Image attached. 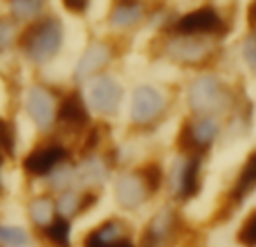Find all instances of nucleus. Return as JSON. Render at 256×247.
Returning a JSON list of instances; mask_svg holds the SVG:
<instances>
[{"mask_svg": "<svg viewBox=\"0 0 256 247\" xmlns=\"http://www.w3.org/2000/svg\"><path fill=\"white\" fill-rule=\"evenodd\" d=\"M27 112H30L32 122L40 128L48 130L56 120V102L54 94L43 86H32L27 92Z\"/></svg>", "mask_w": 256, "mask_h": 247, "instance_id": "obj_10", "label": "nucleus"}, {"mask_svg": "<svg viewBox=\"0 0 256 247\" xmlns=\"http://www.w3.org/2000/svg\"><path fill=\"white\" fill-rule=\"evenodd\" d=\"M68 160V148L56 142H48L27 153L22 160V168L30 178H50L58 166H63Z\"/></svg>", "mask_w": 256, "mask_h": 247, "instance_id": "obj_4", "label": "nucleus"}, {"mask_svg": "<svg viewBox=\"0 0 256 247\" xmlns=\"http://www.w3.org/2000/svg\"><path fill=\"white\" fill-rule=\"evenodd\" d=\"M27 216H30L32 225H34L36 230L43 232L45 227L58 216L56 200H54L52 196H36V198H32L30 204H27Z\"/></svg>", "mask_w": 256, "mask_h": 247, "instance_id": "obj_19", "label": "nucleus"}, {"mask_svg": "<svg viewBox=\"0 0 256 247\" xmlns=\"http://www.w3.org/2000/svg\"><path fill=\"white\" fill-rule=\"evenodd\" d=\"M142 18V9L135 0H117L110 14V22L115 27H130Z\"/></svg>", "mask_w": 256, "mask_h": 247, "instance_id": "obj_21", "label": "nucleus"}, {"mask_svg": "<svg viewBox=\"0 0 256 247\" xmlns=\"http://www.w3.org/2000/svg\"><path fill=\"white\" fill-rule=\"evenodd\" d=\"M166 52H168V56L176 58V61H180V63L198 66L200 61H204L209 48L204 43H200V40L191 38V36H182V38L171 40V43H168Z\"/></svg>", "mask_w": 256, "mask_h": 247, "instance_id": "obj_17", "label": "nucleus"}, {"mask_svg": "<svg viewBox=\"0 0 256 247\" xmlns=\"http://www.w3.org/2000/svg\"><path fill=\"white\" fill-rule=\"evenodd\" d=\"M122 247H137V243H132V240H126V243L122 245Z\"/></svg>", "mask_w": 256, "mask_h": 247, "instance_id": "obj_31", "label": "nucleus"}, {"mask_svg": "<svg viewBox=\"0 0 256 247\" xmlns=\"http://www.w3.org/2000/svg\"><path fill=\"white\" fill-rule=\"evenodd\" d=\"M180 227L182 220L180 214L176 212V207L164 204L144 225L137 247H176L178 236H180Z\"/></svg>", "mask_w": 256, "mask_h": 247, "instance_id": "obj_2", "label": "nucleus"}, {"mask_svg": "<svg viewBox=\"0 0 256 247\" xmlns=\"http://www.w3.org/2000/svg\"><path fill=\"white\" fill-rule=\"evenodd\" d=\"M16 148V126L7 120H0V150L4 155H14Z\"/></svg>", "mask_w": 256, "mask_h": 247, "instance_id": "obj_25", "label": "nucleus"}, {"mask_svg": "<svg viewBox=\"0 0 256 247\" xmlns=\"http://www.w3.org/2000/svg\"><path fill=\"white\" fill-rule=\"evenodd\" d=\"M254 153H256V150H254Z\"/></svg>", "mask_w": 256, "mask_h": 247, "instance_id": "obj_32", "label": "nucleus"}, {"mask_svg": "<svg viewBox=\"0 0 256 247\" xmlns=\"http://www.w3.org/2000/svg\"><path fill=\"white\" fill-rule=\"evenodd\" d=\"M45 0H9V7H12L14 18L18 20H32L43 12Z\"/></svg>", "mask_w": 256, "mask_h": 247, "instance_id": "obj_23", "label": "nucleus"}, {"mask_svg": "<svg viewBox=\"0 0 256 247\" xmlns=\"http://www.w3.org/2000/svg\"><path fill=\"white\" fill-rule=\"evenodd\" d=\"M243 54L245 58H248V63L256 70V36H250L248 40H245V48H243Z\"/></svg>", "mask_w": 256, "mask_h": 247, "instance_id": "obj_27", "label": "nucleus"}, {"mask_svg": "<svg viewBox=\"0 0 256 247\" xmlns=\"http://www.w3.org/2000/svg\"><path fill=\"white\" fill-rule=\"evenodd\" d=\"M0 247H32V236L22 227L0 225Z\"/></svg>", "mask_w": 256, "mask_h": 247, "instance_id": "obj_22", "label": "nucleus"}, {"mask_svg": "<svg viewBox=\"0 0 256 247\" xmlns=\"http://www.w3.org/2000/svg\"><path fill=\"white\" fill-rule=\"evenodd\" d=\"M108 61H110V48L104 45V43H92L84 52V56L79 58V66H76V79H88V76L97 74Z\"/></svg>", "mask_w": 256, "mask_h": 247, "instance_id": "obj_18", "label": "nucleus"}, {"mask_svg": "<svg viewBox=\"0 0 256 247\" xmlns=\"http://www.w3.org/2000/svg\"><path fill=\"white\" fill-rule=\"evenodd\" d=\"M56 120L63 124V126L72 128V130H81V128L88 126L90 117H88V108H86L84 99H81L79 92H70L66 99L61 102L56 110Z\"/></svg>", "mask_w": 256, "mask_h": 247, "instance_id": "obj_15", "label": "nucleus"}, {"mask_svg": "<svg viewBox=\"0 0 256 247\" xmlns=\"http://www.w3.org/2000/svg\"><path fill=\"white\" fill-rule=\"evenodd\" d=\"M97 191H84V189H68L61 191L56 198V214L66 220L86 214L88 209H92V204L97 202Z\"/></svg>", "mask_w": 256, "mask_h": 247, "instance_id": "obj_13", "label": "nucleus"}, {"mask_svg": "<svg viewBox=\"0 0 256 247\" xmlns=\"http://www.w3.org/2000/svg\"><path fill=\"white\" fill-rule=\"evenodd\" d=\"M40 236L50 247H72V220L56 216L40 232Z\"/></svg>", "mask_w": 256, "mask_h": 247, "instance_id": "obj_20", "label": "nucleus"}, {"mask_svg": "<svg viewBox=\"0 0 256 247\" xmlns=\"http://www.w3.org/2000/svg\"><path fill=\"white\" fill-rule=\"evenodd\" d=\"M178 34L182 36H198V34H214L220 30V16L216 14V9L212 7H200L196 12L182 16L176 22Z\"/></svg>", "mask_w": 256, "mask_h": 247, "instance_id": "obj_12", "label": "nucleus"}, {"mask_svg": "<svg viewBox=\"0 0 256 247\" xmlns=\"http://www.w3.org/2000/svg\"><path fill=\"white\" fill-rule=\"evenodd\" d=\"M126 240H130L128 225L122 218H108L84 236L81 247H122Z\"/></svg>", "mask_w": 256, "mask_h": 247, "instance_id": "obj_9", "label": "nucleus"}, {"mask_svg": "<svg viewBox=\"0 0 256 247\" xmlns=\"http://www.w3.org/2000/svg\"><path fill=\"white\" fill-rule=\"evenodd\" d=\"M164 94L150 86H140L132 92L130 104V117L135 124H150L155 122L164 110Z\"/></svg>", "mask_w": 256, "mask_h": 247, "instance_id": "obj_8", "label": "nucleus"}, {"mask_svg": "<svg viewBox=\"0 0 256 247\" xmlns=\"http://www.w3.org/2000/svg\"><path fill=\"white\" fill-rule=\"evenodd\" d=\"M88 99H90V106H92L97 112L110 115V112H115L117 106H120L122 88L115 79H110V76H99V79H94L92 84H90Z\"/></svg>", "mask_w": 256, "mask_h": 247, "instance_id": "obj_11", "label": "nucleus"}, {"mask_svg": "<svg viewBox=\"0 0 256 247\" xmlns=\"http://www.w3.org/2000/svg\"><path fill=\"white\" fill-rule=\"evenodd\" d=\"M250 20H252V22L256 20V2L252 4V12H250Z\"/></svg>", "mask_w": 256, "mask_h": 247, "instance_id": "obj_30", "label": "nucleus"}, {"mask_svg": "<svg viewBox=\"0 0 256 247\" xmlns=\"http://www.w3.org/2000/svg\"><path fill=\"white\" fill-rule=\"evenodd\" d=\"M200 186H202V180H200V158L184 155L182 160H178L176 166L168 173V189H171L173 198L178 202H189V200H194L200 194Z\"/></svg>", "mask_w": 256, "mask_h": 247, "instance_id": "obj_3", "label": "nucleus"}, {"mask_svg": "<svg viewBox=\"0 0 256 247\" xmlns=\"http://www.w3.org/2000/svg\"><path fill=\"white\" fill-rule=\"evenodd\" d=\"M256 189V153H252L248 160H245L243 168H240V173L236 176L234 184H232L230 189V196H227V202H230V207H236V204H240L248 196H252Z\"/></svg>", "mask_w": 256, "mask_h": 247, "instance_id": "obj_16", "label": "nucleus"}, {"mask_svg": "<svg viewBox=\"0 0 256 247\" xmlns=\"http://www.w3.org/2000/svg\"><path fill=\"white\" fill-rule=\"evenodd\" d=\"M2 162H4V153L0 150V191H2Z\"/></svg>", "mask_w": 256, "mask_h": 247, "instance_id": "obj_29", "label": "nucleus"}, {"mask_svg": "<svg viewBox=\"0 0 256 247\" xmlns=\"http://www.w3.org/2000/svg\"><path fill=\"white\" fill-rule=\"evenodd\" d=\"M14 38H16V22L12 18H0V52L12 48Z\"/></svg>", "mask_w": 256, "mask_h": 247, "instance_id": "obj_26", "label": "nucleus"}, {"mask_svg": "<svg viewBox=\"0 0 256 247\" xmlns=\"http://www.w3.org/2000/svg\"><path fill=\"white\" fill-rule=\"evenodd\" d=\"M236 240L243 247H256V209L248 214L245 220L240 222L238 232H236Z\"/></svg>", "mask_w": 256, "mask_h": 247, "instance_id": "obj_24", "label": "nucleus"}, {"mask_svg": "<svg viewBox=\"0 0 256 247\" xmlns=\"http://www.w3.org/2000/svg\"><path fill=\"white\" fill-rule=\"evenodd\" d=\"M63 2H66V7L74 14L86 12V7H88V0H63Z\"/></svg>", "mask_w": 256, "mask_h": 247, "instance_id": "obj_28", "label": "nucleus"}, {"mask_svg": "<svg viewBox=\"0 0 256 247\" xmlns=\"http://www.w3.org/2000/svg\"><path fill=\"white\" fill-rule=\"evenodd\" d=\"M76 176V189L84 191H97V186H102L108 178V164L97 155H86V160L74 166Z\"/></svg>", "mask_w": 256, "mask_h": 247, "instance_id": "obj_14", "label": "nucleus"}, {"mask_svg": "<svg viewBox=\"0 0 256 247\" xmlns=\"http://www.w3.org/2000/svg\"><path fill=\"white\" fill-rule=\"evenodd\" d=\"M150 196H155L150 191L148 182H146L144 173L140 171H128V173H122L115 182V200L122 209L126 212H135L140 209L142 204L148 202Z\"/></svg>", "mask_w": 256, "mask_h": 247, "instance_id": "obj_7", "label": "nucleus"}, {"mask_svg": "<svg viewBox=\"0 0 256 247\" xmlns=\"http://www.w3.org/2000/svg\"><path fill=\"white\" fill-rule=\"evenodd\" d=\"M225 90H222L220 81L216 76H200L194 81L189 90V104L198 115L207 117L214 112H220L225 108Z\"/></svg>", "mask_w": 256, "mask_h": 247, "instance_id": "obj_6", "label": "nucleus"}, {"mask_svg": "<svg viewBox=\"0 0 256 247\" xmlns=\"http://www.w3.org/2000/svg\"><path fill=\"white\" fill-rule=\"evenodd\" d=\"M61 43H63V27L58 22V18L52 16L43 18L38 22H32L22 32L20 40H18V45L27 54V58L38 63V66L52 61L58 54V50H61Z\"/></svg>", "mask_w": 256, "mask_h": 247, "instance_id": "obj_1", "label": "nucleus"}, {"mask_svg": "<svg viewBox=\"0 0 256 247\" xmlns=\"http://www.w3.org/2000/svg\"><path fill=\"white\" fill-rule=\"evenodd\" d=\"M218 135V126L209 117H200L198 122H184L180 128V137H178V146L184 155H194L200 158L209 146L214 144Z\"/></svg>", "mask_w": 256, "mask_h": 247, "instance_id": "obj_5", "label": "nucleus"}]
</instances>
